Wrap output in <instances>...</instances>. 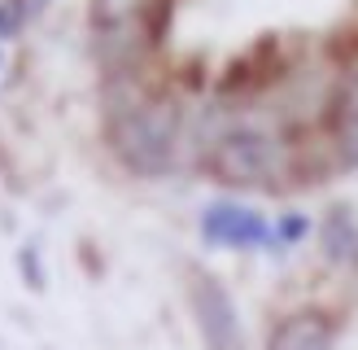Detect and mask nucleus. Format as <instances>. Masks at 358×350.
Returning <instances> with one entry per match:
<instances>
[{
    "label": "nucleus",
    "mask_w": 358,
    "mask_h": 350,
    "mask_svg": "<svg viewBox=\"0 0 358 350\" xmlns=\"http://www.w3.org/2000/svg\"><path fill=\"white\" fill-rule=\"evenodd\" d=\"M201 167L214 184L241 192H284L310 171L306 145H297V136L284 122L254 118H227L223 132L206 145Z\"/></svg>",
    "instance_id": "f257e3e1"
},
{
    "label": "nucleus",
    "mask_w": 358,
    "mask_h": 350,
    "mask_svg": "<svg viewBox=\"0 0 358 350\" xmlns=\"http://www.w3.org/2000/svg\"><path fill=\"white\" fill-rule=\"evenodd\" d=\"M188 114L171 88H157L153 97L140 105L105 118V145H110L114 162L131 171L136 180H162L179 167V149H184Z\"/></svg>",
    "instance_id": "f03ea898"
},
{
    "label": "nucleus",
    "mask_w": 358,
    "mask_h": 350,
    "mask_svg": "<svg viewBox=\"0 0 358 350\" xmlns=\"http://www.w3.org/2000/svg\"><path fill=\"white\" fill-rule=\"evenodd\" d=\"M188 311H192V324L201 332L206 350H249L236 298L227 293L219 276H210V272L188 276Z\"/></svg>",
    "instance_id": "7ed1b4c3"
},
{
    "label": "nucleus",
    "mask_w": 358,
    "mask_h": 350,
    "mask_svg": "<svg viewBox=\"0 0 358 350\" xmlns=\"http://www.w3.org/2000/svg\"><path fill=\"white\" fill-rule=\"evenodd\" d=\"M196 232L214 250H241V254H258V250H275V227L258 206L236 202V197H219L201 210Z\"/></svg>",
    "instance_id": "20e7f679"
},
{
    "label": "nucleus",
    "mask_w": 358,
    "mask_h": 350,
    "mask_svg": "<svg viewBox=\"0 0 358 350\" xmlns=\"http://www.w3.org/2000/svg\"><path fill=\"white\" fill-rule=\"evenodd\" d=\"M324 136H328V167L358 171V52L332 75Z\"/></svg>",
    "instance_id": "39448f33"
},
{
    "label": "nucleus",
    "mask_w": 358,
    "mask_h": 350,
    "mask_svg": "<svg viewBox=\"0 0 358 350\" xmlns=\"http://www.w3.org/2000/svg\"><path fill=\"white\" fill-rule=\"evenodd\" d=\"M162 35V18L149 22H127V27H92V57L105 75H131V70H149V57Z\"/></svg>",
    "instance_id": "423d86ee"
},
{
    "label": "nucleus",
    "mask_w": 358,
    "mask_h": 350,
    "mask_svg": "<svg viewBox=\"0 0 358 350\" xmlns=\"http://www.w3.org/2000/svg\"><path fill=\"white\" fill-rule=\"evenodd\" d=\"M341 324L336 315H328L324 307H301L289 311L266 328V346L262 350H336Z\"/></svg>",
    "instance_id": "0eeeda50"
},
{
    "label": "nucleus",
    "mask_w": 358,
    "mask_h": 350,
    "mask_svg": "<svg viewBox=\"0 0 358 350\" xmlns=\"http://www.w3.org/2000/svg\"><path fill=\"white\" fill-rule=\"evenodd\" d=\"M315 232H319V250H324V258L332 267L358 272V215H354V206L332 202Z\"/></svg>",
    "instance_id": "6e6552de"
},
{
    "label": "nucleus",
    "mask_w": 358,
    "mask_h": 350,
    "mask_svg": "<svg viewBox=\"0 0 358 350\" xmlns=\"http://www.w3.org/2000/svg\"><path fill=\"white\" fill-rule=\"evenodd\" d=\"M171 0H92L87 18L92 27H127V22H149V18H162Z\"/></svg>",
    "instance_id": "1a4fd4ad"
},
{
    "label": "nucleus",
    "mask_w": 358,
    "mask_h": 350,
    "mask_svg": "<svg viewBox=\"0 0 358 350\" xmlns=\"http://www.w3.org/2000/svg\"><path fill=\"white\" fill-rule=\"evenodd\" d=\"M13 262H17V276H22V285H27L31 293H44V289H48V267H44V254H40V245H35V241H22V245H17Z\"/></svg>",
    "instance_id": "9d476101"
},
{
    "label": "nucleus",
    "mask_w": 358,
    "mask_h": 350,
    "mask_svg": "<svg viewBox=\"0 0 358 350\" xmlns=\"http://www.w3.org/2000/svg\"><path fill=\"white\" fill-rule=\"evenodd\" d=\"M271 227H275V250H289V245H301L310 237V219L301 210H284Z\"/></svg>",
    "instance_id": "9b49d317"
},
{
    "label": "nucleus",
    "mask_w": 358,
    "mask_h": 350,
    "mask_svg": "<svg viewBox=\"0 0 358 350\" xmlns=\"http://www.w3.org/2000/svg\"><path fill=\"white\" fill-rule=\"evenodd\" d=\"M27 18H31L27 0H0V40H9V35H17Z\"/></svg>",
    "instance_id": "f8f14e48"
},
{
    "label": "nucleus",
    "mask_w": 358,
    "mask_h": 350,
    "mask_svg": "<svg viewBox=\"0 0 358 350\" xmlns=\"http://www.w3.org/2000/svg\"><path fill=\"white\" fill-rule=\"evenodd\" d=\"M48 5H52V0H27V9H31V18H35V13H44Z\"/></svg>",
    "instance_id": "ddd939ff"
},
{
    "label": "nucleus",
    "mask_w": 358,
    "mask_h": 350,
    "mask_svg": "<svg viewBox=\"0 0 358 350\" xmlns=\"http://www.w3.org/2000/svg\"><path fill=\"white\" fill-rule=\"evenodd\" d=\"M0 66H5V52H0Z\"/></svg>",
    "instance_id": "4468645a"
}]
</instances>
